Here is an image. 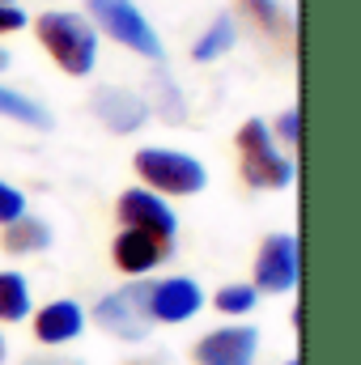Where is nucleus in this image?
Listing matches in <instances>:
<instances>
[{
	"label": "nucleus",
	"mask_w": 361,
	"mask_h": 365,
	"mask_svg": "<svg viewBox=\"0 0 361 365\" xmlns=\"http://www.w3.org/2000/svg\"><path fill=\"white\" fill-rule=\"evenodd\" d=\"M0 365H4V336H0Z\"/></svg>",
	"instance_id": "obj_26"
},
{
	"label": "nucleus",
	"mask_w": 361,
	"mask_h": 365,
	"mask_svg": "<svg viewBox=\"0 0 361 365\" xmlns=\"http://www.w3.org/2000/svg\"><path fill=\"white\" fill-rule=\"evenodd\" d=\"M255 302H260L255 284H225V289H217V297H213V306H217L221 314H251Z\"/></svg>",
	"instance_id": "obj_18"
},
{
	"label": "nucleus",
	"mask_w": 361,
	"mask_h": 365,
	"mask_svg": "<svg viewBox=\"0 0 361 365\" xmlns=\"http://www.w3.org/2000/svg\"><path fill=\"white\" fill-rule=\"evenodd\" d=\"M149 284L153 280H132L115 293H102L93 302V323L115 336V340H128V344H141L149 331H153V319H149Z\"/></svg>",
	"instance_id": "obj_3"
},
{
	"label": "nucleus",
	"mask_w": 361,
	"mask_h": 365,
	"mask_svg": "<svg viewBox=\"0 0 361 365\" xmlns=\"http://www.w3.org/2000/svg\"><path fill=\"white\" fill-rule=\"evenodd\" d=\"M21 212H26V195H21L17 187H9V182L0 179V225L17 221Z\"/></svg>",
	"instance_id": "obj_20"
},
{
	"label": "nucleus",
	"mask_w": 361,
	"mask_h": 365,
	"mask_svg": "<svg viewBox=\"0 0 361 365\" xmlns=\"http://www.w3.org/2000/svg\"><path fill=\"white\" fill-rule=\"evenodd\" d=\"M238 158H243V182L260 187V191H285L293 182V162L276 149L272 128L264 119H247L234 136Z\"/></svg>",
	"instance_id": "obj_2"
},
{
	"label": "nucleus",
	"mask_w": 361,
	"mask_h": 365,
	"mask_svg": "<svg viewBox=\"0 0 361 365\" xmlns=\"http://www.w3.org/2000/svg\"><path fill=\"white\" fill-rule=\"evenodd\" d=\"M285 365H302V361H298V357H293V361H285Z\"/></svg>",
	"instance_id": "obj_27"
},
{
	"label": "nucleus",
	"mask_w": 361,
	"mask_h": 365,
	"mask_svg": "<svg viewBox=\"0 0 361 365\" xmlns=\"http://www.w3.org/2000/svg\"><path fill=\"white\" fill-rule=\"evenodd\" d=\"M204 310V289L191 276H166L149 284V319L153 323H187Z\"/></svg>",
	"instance_id": "obj_10"
},
{
	"label": "nucleus",
	"mask_w": 361,
	"mask_h": 365,
	"mask_svg": "<svg viewBox=\"0 0 361 365\" xmlns=\"http://www.w3.org/2000/svg\"><path fill=\"white\" fill-rule=\"evenodd\" d=\"M21 365H81V361H73V357H30Z\"/></svg>",
	"instance_id": "obj_23"
},
{
	"label": "nucleus",
	"mask_w": 361,
	"mask_h": 365,
	"mask_svg": "<svg viewBox=\"0 0 361 365\" xmlns=\"http://www.w3.org/2000/svg\"><path fill=\"white\" fill-rule=\"evenodd\" d=\"M238 9L260 26V30H272V34H280L289 21H285V9L276 4V0H238Z\"/></svg>",
	"instance_id": "obj_19"
},
{
	"label": "nucleus",
	"mask_w": 361,
	"mask_h": 365,
	"mask_svg": "<svg viewBox=\"0 0 361 365\" xmlns=\"http://www.w3.org/2000/svg\"><path fill=\"white\" fill-rule=\"evenodd\" d=\"M26 26V13L17 9V4H0V34H13V30H21Z\"/></svg>",
	"instance_id": "obj_22"
},
{
	"label": "nucleus",
	"mask_w": 361,
	"mask_h": 365,
	"mask_svg": "<svg viewBox=\"0 0 361 365\" xmlns=\"http://www.w3.org/2000/svg\"><path fill=\"white\" fill-rule=\"evenodd\" d=\"M0 4H13V0H0Z\"/></svg>",
	"instance_id": "obj_28"
},
{
	"label": "nucleus",
	"mask_w": 361,
	"mask_h": 365,
	"mask_svg": "<svg viewBox=\"0 0 361 365\" xmlns=\"http://www.w3.org/2000/svg\"><path fill=\"white\" fill-rule=\"evenodd\" d=\"M34 34L43 43V51L68 73V77H90L98 64V30L90 26V17L81 13H43L34 21Z\"/></svg>",
	"instance_id": "obj_1"
},
{
	"label": "nucleus",
	"mask_w": 361,
	"mask_h": 365,
	"mask_svg": "<svg viewBox=\"0 0 361 365\" xmlns=\"http://www.w3.org/2000/svg\"><path fill=\"white\" fill-rule=\"evenodd\" d=\"M115 212H119L123 230H145V234H158V238H166V242H171L175 230H179L175 208H171L158 191H149V187H132V191H123L119 204H115Z\"/></svg>",
	"instance_id": "obj_7"
},
{
	"label": "nucleus",
	"mask_w": 361,
	"mask_h": 365,
	"mask_svg": "<svg viewBox=\"0 0 361 365\" xmlns=\"http://www.w3.org/2000/svg\"><path fill=\"white\" fill-rule=\"evenodd\" d=\"M0 115L13 119V123H26V128H51L47 106H39L34 98H26L17 90H4V86H0Z\"/></svg>",
	"instance_id": "obj_17"
},
{
	"label": "nucleus",
	"mask_w": 361,
	"mask_h": 365,
	"mask_svg": "<svg viewBox=\"0 0 361 365\" xmlns=\"http://www.w3.org/2000/svg\"><path fill=\"white\" fill-rule=\"evenodd\" d=\"M276 140H280V145H298V140H302V115H298V110H285V115L276 119Z\"/></svg>",
	"instance_id": "obj_21"
},
{
	"label": "nucleus",
	"mask_w": 361,
	"mask_h": 365,
	"mask_svg": "<svg viewBox=\"0 0 361 365\" xmlns=\"http://www.w3.org/2000/svg\"><path fill=\"white\" fill-rule=\"evenodd\" d=\"M90 17L119 47H128V51H136L145 60H162V38L132 0H90Z\"/></svg>",
	"instance_id": "obj_5"
},
{
	"label": "nucleus",
	"mask_w": 361,
	"mask_h": 365,
	"mask_svg": "<svg viewBox=\"0 0 361 365\" xmlns=\"http://www.w3.org/2000/svg\"><path fill=\"white\" fill-rule=\"evenodd\" d=\"M234 47V21L221 13V17H213V26L191 43V60H200V64H213V60H221L225 51Z\"/></svg>",
	"instance_id": "obj_15"
},
{
	"label": "nucleus",
	"mask_w": 361,
	"mask_h": 365,
	"mask_svg": "<svg viewBox=\"0 0 361 365\" xmlns=\"http://www.w3.org/2000/svg\"><path fill=\"white\" fill-rule=\"evenodd\" d=\"M302 276V251L293 234H268L255 255V293H289Z\"/></svg>",
	"instance_id": "obj_6"
},
{
	"label": "nucleus",
	"mask_w": 361,
	"mask_h": 365,
	"mask_svg": "<svg viewBox=\"0 0 361 365\" xmlns=\"http://www.w3.org/2000/svg\"><path fill=\"white\" fill-rule=\"evenodd\" d=\"M81 331H86V310H81L77 302H68V297L47 302V306L34 314V336H39L43 344H68V340H77Z\"/></svg>",
	"instance_id": "obj_12"
},
{
	"label": "nucleus",
	"mask_w": 361,
	"mask_h": 365,
	"mask_svg": "<svg viewBox=\"0 0 361 365\" xmlns=\"http://www.w3.org/2000/svg\"><path fill=\"white\" fill-rule=\"evenodd\" d=\"M30 314V284L21 272H0V323H21Z\"/></svg>",
	"instance_id": "obj_16"
},
{
	"label": "nucleus",
	"mask_w": 361,
	"mask_h": 365,
	"mask_svg": "<svg viewBox=\"0 0 361 365\" xmlns=\"http://www.w3.org/2000/svg\"><path fill=\"white\" fill-rule=\"evenodd\" d=\"M111 259H115L119 272L145 276V272H153L158 264L171 259V242L158 238V234H145V230H119V238L111 247Z\"/></svg>",
	"instance_id": "obj_11"
},
{
	"label": "nucleus",
	"mask_w": 361,
	"mask_h": 365,
	"mask_svg": "<svg viewBox=\"0 0 361 365\" xmlns=\"http://www.w3.org/2000/svg\"><path fill=\"white\" fill-rule=\"evenodd\" d=\"M0 247H4L9 255H39V251H47V247H51V225H47V221H39V217H30V212H21L17 221H9V225H4Z\"/></svg>",
	"instance_id": "obj_14"
},
{
	"label": "nucleus",
	"mask_w": 361,
	"mask_h": 365,
	"mask_svg": "<svg viewBox=\"0 0 361 365\" xmlns=\"http://www.w3.org/2000/svg\"><path fill=\"white\" fill-rule=\"evenodd\" d=\"M90 110L102 119V128H111L115 136H128V132H141L149 123V106L136 90H123V86H98L90 93Z\"/></svg>",
	"instance_id": "obj_9"
},
{
	"label": "nucleus",
	"mask_w": 361,
	"mask_h": 365,
	"mask_svg": "<svg viewBox=\"0 0 361 365\" xmlns=\"http://www.w3.org/2000/svg\"><path fill=\"white\" fill-rule=\"evenodd\" d=\"M132 166L145 179V187L158 195H195L208 182L204 162H195L191 153H175V149H141Z\"/></svg>",
	"instance_id": "obj_4"
},
{
	"label": "nucleus",
	"mask_w": 361,
	"mask_h": 365,
	"mask_svg": "<svg viewBox=\"0 0 361 365\" xmlns=\"http://www.w3.org/2000/svg\"><path fill=\"white\" fill-rule=\"evenodd\" d=\"M145 90H149V98H145L149 115L158 110V119H166V123H183L187 119V98H183V90L175 86V77L166 68H153L145 77Z\"/></svg>",
	"instance_id": "obj_13"
},
{
	"label": "nucleus",
	"mask_w": 361,
	"mask_h": 365,
	"mask_svg": "<svg viewBox=\"0 0 361 365\" xmlns=\"http://www.w3.org/2000/svg\"><path fill=\"white\" fill-rule=\"evenodd\" d=\"M191 357H195V365H255V357H260V331L247 327V323L217 327V331H208L191 349Z\"/></svg>",
	"instance_id": "obj_8"
},
{
	"label": "nucleus",
	"mask_w": 361,
	"mask_h": 365,
	"mask_svg": "<svg viewBox=\"0 0 361 365\" xmlns=\"http://www.w3.org/2000/svg\"><path fill=\"white\" fill-rule=\"evenodd\" d=\"M4 68H9V51L0 47V73H4Z\"/></svg>",
	"instance_id": "obj_25"
},
{
	"label": "nucleus",
	"mask_w": 361,
	"mask_h": 365,
	"mask_svg": "<svg viewBox=\"0 0 361 365\" xmlns=\"http://www.w3.org/2000/svg\"><path fill=\"white\" fill-rule=\"evenodd\" d=\"M128 365H166V357H141V361H128Z\"/></svg>",
	"instance_id": "obj_24"
}]
</instances>
